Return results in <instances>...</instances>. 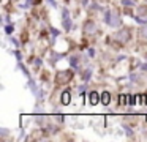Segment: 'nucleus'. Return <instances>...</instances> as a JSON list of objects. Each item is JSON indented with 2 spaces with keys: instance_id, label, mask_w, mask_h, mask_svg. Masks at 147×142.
Listing matches in <instances>:
<instances>
[{
  "instance_id": "nucleus-1",
  "label": "nucleus",
  "mask_w": 147,
  "mask_h": 142,
  "mask_svg": "<svg viewBox=\"0 0 147 142\" xmlns=\"http://www.w3.org/2000/svg\"><path fill=\"white\" fill-rule=\"evenodd\" d=\"M71 77H73V73L71 71H59L57 77H55V82L57 84H67Z\"/></svg>"
},
{
  "instance_id": "nucleus-2",
  "label": "nucleus",
  "mask_w": 147,
  "mask_h": 142,
  "mask_svg": "<svg viewBox=\"0 0 147 142\" xmlns=\"http://www.w3.org/2000/svg\"><path fill=\"white\" fill-rule=\"evenodd\" d=\"M128 28H122L120 32H117L115 33V36H114V40L115 41H120V43H127L128 40H130V33H128Z\"/></svg>"
},
{
  "instance_id": "nucleus-3",
  "label": "nucleus",
  "mask_w": 147,
  "mask_h": 142,
  "mask_svg": "<svg viewBox=\"0 0 147 142\" xmlns=\"http://www.w3.org/2000/svg\"><path fill=\"white\" fill-rule=\"evenodd\" d=\"M96 32V25L93 21H87L86 24H84V33L86 35H93Z\"/></svg>"
},
{
  "instance_id": "nucleus-4",
  "label": "nucleus",
  "mask_w": 147,
  "mask_h": 142,
  "mask_svg": "<svg viewBox=\"0 0 147 142\" xmlns=\"http://www.w3.org/2000/svg\"><path fill=\"white\" fill-rule=\"evenodd\" d=\"M62 17H63V28L68 32L71 28V19H70V13H68L67 8H63V14H62Z\"/></svg>"
},
{
  "instance_id": "nucleus-5",
  "label": "nucleus",
  "mask_w": 147,
  "mask_h": 142,
  "mask_svg": "<svg viewBox=\"0 0 147 142\" xmlns=\"http://www.w3.org/2000/svg\"><path fill=\"white\" fill-rule=\"evenodd\" d=\"M120 16H119V11H115V9H112L111 13V22H109V25H112V27H119L120 25Z\"/></svg>"
},
{
  "instance_id": "nucleus-6",
  "label": "nucleus",
  "mask_w": 147,
  "mask_h": 142,
  "mask_svg": "<svg viewBox=\"0 0 147 142\" xmlns=\"http://www.w3.org/2000/svg\"><path fill=\"white\" fill-rule=\"evenodd\" d=\"M90 104H92V106H95V104H98L100 103V100H101V96H100L98 93H96V92H90Z\"/></svg>"
},
{
  "instance_id": "nucleus-7",
  "label": "nucleus",
  "mask_w": 147,
  "mask_h": 142,
  "mask_svg": "<svg viewBox=\"0 0 147 142\" xmlns=\"http://www.w3.org/2000/svg\"><path fill=\"white\" fill-rule=\"evenodd\" d=\"M60 101H62V104H70V101H71V98H70V92L65 90L63 93L60 95Z\"/></svg>"
},
{
  "instance_id": "nucleus-8",
  "label": "nucleus",
  "mask_w": 147,
  "mask_h": 142,
  "mask_svg": "<svg viewBox=\"0 0 147 142\" xmlns=\"http://www.w3.org/2000/svg\"><path fill=\"white\" fill-rule=\"evenodd\" d=\"M109 101H111V95H109V92H103L101 93V103L105 104V106H108Z\"/></svg>"
},
{
  "instance_id": "nucleus-9",
  "label": "nucleus",
  "mask_w": 147,
  "mask_h": 142,
  "mask_svg": "<svg viewBox=\"0 0 147 142\" xmlns=\"http://www.w3.org/2000/svg\"><path fill=\"white\" fill-rule=\"evenodd\" d=\"M70 63H71V66H73V68H78V65H79V57L73 55L70 59Z\"/></svg>"
},
{
  "instance_id": "nucleus-10",
  "label": "nucleus",
  "mask_w": 147,
  "mask_h": 142,
  "mask_svg": "<svg viewBox=\"0 0 147 142\" xmlns=\"http://www.w3.org/2000/svg\"><path fill=\"white\" fill-rule=\"evenodd\" d=\"M139 36L141 38H147V25H144V27L139 28Z\"/></svg>"
},
{
  "instance_id": "nucleus-11",
  "label": "nucleus",
  "mask_w": 147,
  "mask_h": 142,
  "mask_svg": "<svg viewBox=\"0 0 147 142\" xmlns=\"http://www.w3.org/2000/svg\"><path fill=\"white\" fill-rule=\"evenodd\" d=\"M111 13H112V9H108V11L105 13V22H106V24L111 22Z\"/></svg>"
},
{
  "instance_id": "nucleus-12",
  "label": "nucleus",
  "mask_w": 147,
  "mask_h": 142,
  "mask_svg": "<svg viewBox=\"0 0 147 142\" xmlns=\"http://www.w3.org/2000/svg\"><path fill=\"white\" fill-rule=\"evenodd\" d=\"M90 76H92V69H86V73H84V74H82V77H84V81H89V79H90Z\"/></svg>"
},
{
  "instance_id": "nucleus-13",
  "label": "nucleus",
  "mask_w": 147,
  "mask_h": 142,
  "mask_svg": "<svg viewBox=\"0 0 147 142\" xmlns=\"http://www.w3.org/2000/svg\"><path fill=\"white\" fill-rule=\"evenodd\" d=\"M138 13H139V16H146L147 14V8L146 6H139V8H138Z\"/></svg>"
},
{
  "instance_id": "nucleus-14",
  "label": "nucleus",
  "mask_w": 147,
  "mask_h": 142,
  "mask_svg": "<svg viewBox=\"0 0 147 142\" xmlns=\"http://www.w3.org/2000/svg\"><path fill=\"white\" fill-rule=\"evenodd\" d=\"M134 3V0H122V5L123 6H130V5H133Z\"/></svg>"
},
{
  "instance_id": "nucleus-15",
  "label": "nucleus",
  "mask_w": 147,
  "mask_h": 142,
  "mask_svg": "<svg viewBox=\"0 0 147 142\" xmlns=\"http://www.w3.org/2000/svg\"><path fill=\"white\" fill-rule=\"evenodd\" d=\"M123 129H125V133H127V134H128V136H130V137H133V131H131V129H130V128H128V126H127V125H123Z\"/></svg>"
},
{
  "instance_id": "nucleus-16",
  "label": "nucleus",
  "mask_w": 147,
  "mask_h": 142,
  "mask_svg": "<svg viewBox=\"0 0 147 142\" xmlns=\"http://www.w3.org/2000/svg\"><path fill=\"white\" fill-rule=\"evenodd\" d=\"M5 32H7V35H11V32H13V25H5Z\"/></svg>"
},
{
  "instance_id": "nucleus-17",
  "label": "nucleus",
  "mask_w": 147,
  "mask_h": 142,
  "mask_svg": "<svg viewBox=\"0 0 147 142\" xmlns=\"http://www.w3.org/2000/svg\"><path fill=\"white\" fill-rule=\"evenodd\" d=\"M11 44H14L16 47H19V41H18L16 38H11Z\"/></svg>"
},
{
  "instance_id": "nucleus-18",
  "label": "nucleus",
  "mask_w": 147,
  "mask_h": 142,
  "mask_svg": "<svg viewBox=\"0 0 147 142\" xmlns=\"http://www.w3.org/2000/svg\"><path fill=\"white\" fill-rule=\"evenodd\" d=\"M141 69H146L147 71V65H141Z\"/></svg>"
},
{
  "instance_id": "nucleus-19",
  "label": "nucleus",
  "mask_w": 147,
  "mask_h": 142,
  "mask_svg": "<svg viewBox=\"0 0 147 142\" xmlns=\"http://www.w3.org/2000/svg\"><path fill=\"white\" fill-rule=\"evenodd\" d=\"M146 2H147V0H146Z\"/></svg>"
}]
</instances>
